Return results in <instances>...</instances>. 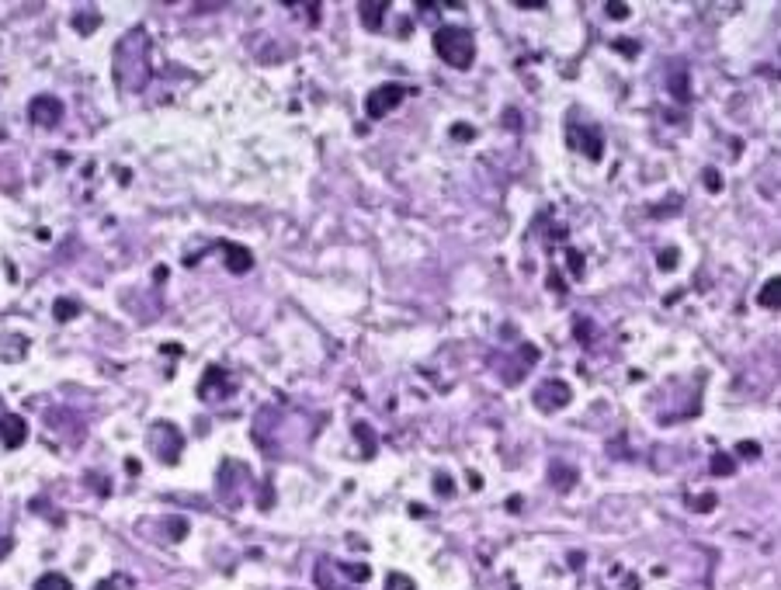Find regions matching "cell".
<instances>
[{"mask_svg": "<svg viewBox=\"0 0 781 590\" xmlns=\"http://www.w3.org/2000/svg\"><path fill=\"white\" fill-rule=\"evenodd\" d=\"M434 52H438L448 66H455V70H469L473 59H476V38H473V31H466V28L445 24V28L434 31Z\"/></svg>", "mask_w": 781, "mask_h": 590, "instance_id": "obj_1", "label": "cell"}, {"mask_svg": "<svg viewBox=\"0 0 781 590\" xmlns=\"http://www.w3.org/2000/svg\"><path fill=\"white\" fill-rule=\"evenodd\" d=\"M150 445H153V452H157V459H160V462L174 466V462L181 459L185 438H181V431H178L174 424H157V427L150 431Z\"/></svg>", "mask_w": 781, "mask_h": 590, "instance_id": "obj_2", "label": "cell"}, {"mask_svg": "<svg viewBox=\"0 0 781 590\" xmlns=\"http://www.w3.org/2000/svg\"><path fill=\"white\" fill-rule=\"evenodd\" d=\"M403 98H406V87H403V84H382V87L368 91V98H365V115H368V118H386Z\"/></svg>", "mask_w": 781, "mask_h": 590, "instance_id": "obj_3", "label": "cell"}, {"mask_svg": "<svg viewBox=\"0 0 781 590\" xmlns=\"http://www.w3.org/2000/svg\"><path fill=\"white\" fill-rule=\"evenodd\" d=\"M233 389H236V379H229L222 368H208V372H205V379L198 382V396H201L205 403H215L219 396L226 399Z\"/></svg>", "mask_w": 781, "mask_h": 590, "instance_id": "obj_4", "label": "cell"}, {"mask_svg": "<svg viewBox=\"0 0 781 590\" xmlns=\"http://www.w3.org/2000/svg\"><path fill=\"white\" fill-rule=\"evenodd\" d=\"M28 118L35 122V125H56L59 118H63V104L59 98H52V94H38V98H31L28 104Z\"/></svg>", "mask_w": 781, "mask_h": 590, "instance_id": "obj_5", "label": "cell"}, {"mask_svg": "<svg viewBox=\"0 0 781 590\" xmlns=\"http://www.w3.org/2000/svg\"><path fill=\"white\" fill-rule=\"evenodd\" d=\"M24 438H28V424H24L17 413H3V417H0V445H3L7 452H14V448L24 445Z\"/></svg>", "mask_w": 781, "mask_h": 590, "instance_id": "obj_6", "label": "cell"}, {"mask_svg": "<svg viewBox=\"0 0 781 590\" xmlns=\"http://www.w3.org/2000/svg\"><path fill=\"white\" fill-rule=\"evenodd\" d=\"M535 403H538L542 410H559V406L570 403V386H566V382H545V386L535 393Z\"/></svg>", "mask_w": 781, "mask_h": 590, "instance_id": "obj_7", "label": "cell"}, {"mask_svg": "<svg viewBox=\"0 0 781 590\" xmlns=\"http://www.w3.org/2000/svg\"><path fill=\"white\" fill-rule=\"evenodd\" d=\"M386 10H389L386 0H361V3H358V17H361V24H365L368 31H379V28H382Z\"/></svg>", "mask_w": 781, "mask_h": 590, "instance_id": "obj_8", "label": "cell"}, {"mask_svg": "<svg viewBox=\"0 0 781 590\" xmlns=\"http://www.w3.org/2000/svg\"><path fill=\"white\" fill-rule=\"evenodd\" d=\"M222 254H226V268H229L233 275H243V271H250V264H254L250 250L240 247V243H222Z\"/></svg>", "mask_w": 781, "mask_h": 590, "instance_id": "obj_9", "label": "cell"}, {"mask_svg": "<svg viewBox=\"0 0 781 590\" xmlns=\"http://www.w3.org/2000/svg\"><path fill=\"white\" fill-rule=\"evenodd\" d=\"M35 590H73V587H70V580L63 573H42L35 580Z\"/></svg>", "mask_w": 781, "mask_h": 590, "instance_id": "obj_10", "label": "cell"}, {"mask_svg": "<svg viewBox=\"0 0 781 590\" xmlns=\"http://www.w3.org/2000/svg\"><path fill=\"white\" fill-rule=\"evenodd\" d=\"M778 292H781V282L778 278H771L764 289H761V295H757V302L764 305V309H775L778 305Z\"/></svg>", "mask_w": 781, "mask_h": 590, "instance_id": "obj_11", "label": "cell"}, {"mask_svg": "<svg viewBox=\"0 0 781 590\" xmlns=\"http://www.w3.org/2000/svg\"><path fill=\"white\" fill-rule=\"evenodd\" d=\"M98 24H101V14H94V10H91V14H73V28H77L80 35H91Z\"/></svg>", "mask_w": 781, "mask_h": 590, "instance_id": "obj_12", "label": "cell"}, {"mask_svg": "<svg viewBox=\"0 0 781 590\" xmlns=\"http://www.w3.org/2000/svg\"><path fill=\"white\" fill-rule=\"evenodd\" d=\"M52 316H56L59 323L73 319V316H77V302H73V298H56V305H52Z\"/></svg>", "mask_w": 781, "mask_h": 590, "instance_id": "obj_13", "label": "cell"}, {"mask_svg": "<svg viewBox=\"0 0 781 590\" xmlns=\"http://www.w3.org/2000/svg\"><path fill=\"white\" fill-rule=\"evenodd\" d=\"M354 438L365 441V455H375V434H372L368 424H354Z\"/></svg>", "mask_w": 781, "mask_h": 590, "instance_id": "obj_14", "label": "cell"}, {"mask_svg": "<svg viewBox=\"0 0 781 590\" xmlns=\"http://www.w3.org/2000/svg\"><path fill=\"white\" fill-rule=\"evenodd\" d=\"M712 473H715V476H733V473H736V462H733L729 455H715V459H712Z\"/></svg>", "mask_w": 781, "mask_h": 590, "instance_id": "obj_15", "label": "cell"}, {"mask_svg": "<svg viewBox=\"0 0 781 590\" xmlns=\"http://www.w3.org/2000/svg\"><path fill=\"white\" fill-rule=\"evenodd\" d=\"M386 587L389 590H413V580L403 577V573H389V577H386Z\"/></svg>", "mask_w": 781, "mask_h": 590, "instance_id": "obj_16", "label": "cell"}, {"mask_svg": "<svg viewBox=\"0 0 781 590\" xmlns=\"http://www.w3.org/2000/svg\"><path fill=\"white\" fill-rule=\"evenodd\" d=\"M341 570H344V573H347L351 580H361V584L368 580V566H365V563H361V566H351V563H341Z\"/></svg>", "mask_w": 781, "mask_h": 590, "instance_id": "obj_17", "label": "cell"}, {"mask_svg": "<svg viewBox=\"0 0 781 590\" xmlns=\"http://www.w3.org/2000/svg\"><path fill=\"white\" fill-rule=\"evenodd\" d=\"M691 507H694V510H712V507H715V493H701V496H691Z\"/></svg>", "mask_w": 781, "mask_h": 590, "instance_id": "obj_18", "label": "cell"}, {"mask_svg": "<svg viewBox=\"0 0 781 590\" xmlns=\"http://www.w3.org/2000/svg\"><path fill=\"white\" fill-rule=\"evenodd\" d=\"M660 268H664V271H674V268H678V254H674V250L660 254Z\"/></svg>", "mask_w": 781, "mask_h": 590, "instance_id": "obj_19", "label": "cell"}, {"mask_svg": "<svg viewBox=\"0 0 781 590\" xmlns=\"http://www.w3.org/2000/svg\"><path fill=\"white\" fill-rule=\"evenodd\" d=\"M608 14L622 21V17H629V3H608Z\"/></svg>", "mask_w": 781, "mask_h": 590, "instance_id": "obj_20", "label": "cell"}, {"mask_svg": "<svg viewBox=\"0 0 781 590\" xmlns=\"http://www.w3.org/2000/svg\"><path fill=\"white\" fill-rule=\"evenodd\" d=\"M757 452H761V448H757L754 441H743V445H740V455H747V459H757Z\"/></svg>", "mask_w": 781, "mask_h": 590, "instance_id": "obj_21", "label": "cell"}, {"mask_svg": "<svg viewBox=\"0 0 781 590\" xmlns=\"http://www.w3.org/2000/svg\"><path fill=\"white\" fill-rule=\"evenodd\" d=\"M517 7H524V10H538V7H549L545 0H517Z\"/></svg>", "mask_w": 781, "mask_h": 590, "instance_id": "obj_22", "label": "cell"}, {"mask_svg": "<svg viewBox=\"0 0 781 590\" xmlns=\"http://www.w3.org/2000/svg\"><path fill=\"white\" fill-rule=\"evenodd\" d=\"M705 185H708V192H719V178H715V171H705Z\"/></svg>", "mask_w": 781, "mask_h": 590, "instance_id": "obj_23", "label": "cell"}, {"mask_svg": "<svg viewBox=\"0 0 781 590\" xmlns=\"http://www.w3.org/2000/svg\"><path fill=\"white\" fill-rule=\"evenodd\" d=\"M438 490H441V493H452V483H448V476H441V480H438Z\"/></svg>", "mask_w": 781, "mask_h": 590, "instance_id": "obj_24", "label": "cell"}, {"mask_svg": "<svg viewBox=\"0 0 781 590\" xmlns=\"http://www.w3.org/2000/svg\"><path fill=\"white\" fill-rule=\"evenodd\" d=\"M94 590H118V584H115V580H101Z\"/></svg>", "mask_w": 781, "mask_h": 590, "instance_id": "obj_25", "label": "cell"}]
</instances>
